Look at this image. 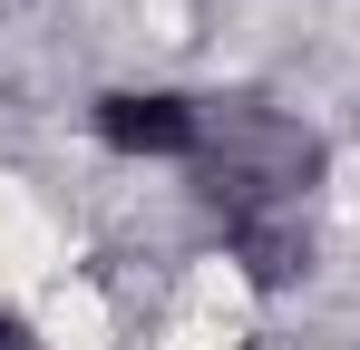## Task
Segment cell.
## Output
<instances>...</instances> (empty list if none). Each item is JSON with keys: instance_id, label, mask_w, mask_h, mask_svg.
Wrapping results in <instances>:
<instances>
[{"instance_id": "6da1fadb", "label": "cell", "mask_w": 360, "mask_h": 350, "mask_svg": "<svg viewBox=\"0 0 360 350\" xmlns=\"http://www.w3.org/2000/svg\"><path fill=\"white\" fill-rule=\"evenodd\" d=\"M98 136L117 156H185L195 146V108L156 98V88H117V98H98Z\"/></svg>"}]
</instances>
